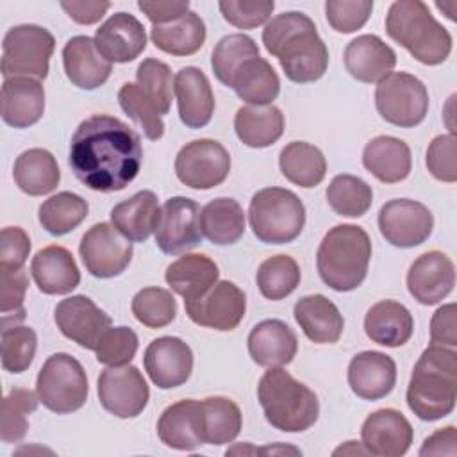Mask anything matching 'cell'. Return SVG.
<instances>
[{
    "label": "cell",
    "mask_w": 457,
    "mask_h": 457,
    "mask_svg": "<svg viewBox=\"0 0 457 457\" xmlns=\"http://www.w3.org/2000/svg\"><path fill=\"white\" fill-rule=\"evenodd\" d=\"M387 36L427 66L441 64L452 52L450 32L421 0L393 2L386 14Z\"/></svg>",
    "instance_id": "obj_5"
},
{
    "label": "cell",
    "mask_w": 457,
    "mask_h": 457,
    "mask_svg": "<svg viewBox=\"0 0 457 457\" xmlns=\"http://www.w3.org/2000/svg\"><path fill=\"white\" fill-rule=\"evenodd\" d=\"M30 273L45 295H68L80 284V271L71 252L59 245L41 248L32 257Z\"/></svg>",
    "instance_id": "obj_27"
},
{
    "label": "cell",
    "mask_w": 457,
    "mask_h": 457,
    "mask_svg": "<svg viewBox=\"0 0 457 457\" xmlns=\"http://www.w3.org/2000/svg\"><path fill=\"white\" fill-rule=\"evenodd\" d=\"M282 175L300 187L318 186L327 173V161L323 152L305 141L287 143L278 155Z\"/></svg>",
    "instance_id": "obj_41"
},
{
    "label": "cell",
    "mask_w": 457,
    "mask_h": 457,
    "mask_svg": "<svg viewBox=\"0 0 457 457\" xmlns=\"http://www.w3.org/2000/svg\"><path fill=\"white\" fill-rule=\"evenodd\" d=\"M361 437L368 453L377 457H400L411 448L414 430L400 411L378 409L364 420Z\"/></svg>",
    "instance_id": "obj_20"
},
{
    "label": "cell",
    "mask_w": 457,
    "mask_h": 457,
    "mask_svg": "<svg viewBox=\"0 0 457 457\" xmlns=\"http://www.w3.org/2000/svg\"><path fill=\"white\" fill-rule=\"evenodd\" d=\"M145 370L159 389H173L186 384L193 371V352L175 336L154 339L143 355Z\"/></svg>",
    "instance_id": "obj_18"
},
{
    "label": "cell",
    "mask_w": 457,
    "mask_h": 457,
    "mask_svg": "<svg viewBox=\"0 0 457 457\" xmlns=\"http://www.w3.org/2000/svg\"><path fill=\"white\" fill-rule=\"evenodd\" d=\"M96 50L112 62H132L146 48V32L143 23L129 14L116 12L95 32Z\"/></svg>",
    "instance_id": "obj_21"
},
{
    "label": "cell",
    "mask_w": 457,
    "mask_h": 457,
    "mask_svg": "<svg viewBox=\"0 0 457 457\" xmlns=\"http://www.w3.org/2000/svg\"><path fill=\"white\" fill-rule=\"evenodd\" d=\"M118 102L125 114H129L143 129V134L148 139L157 141L162 137L164 123L161 120V114L155 105L145 96L137 84L125 82L118 91Z\"/></svg>",
    "instance_id": "obj_48"
},
{
    "label": "cell",
    "mask_w": 457,
    "mask_h": 457,
    "mask_svg": "<svg viewBox=\"0 0 457 457\" xmlns=\"http://www.w3.org/2000/svg\"><path fill=\"white\" fill-rule=\"evenodd\" d=\"M161 207L154 191L143 189L111 209L112 225L134 243L146 241L157 228Z\"/></svg>",
    "instance_id": "obj_33"
},
{
    "label": "cell",
    "mask_w": 457,
    "mask_h": 457,
    "mask_svg": "<svg viewBox=\"0 0 457 457\" xmlns=\"http://www.w3.org/2000/svg\"><path fill=\"white\" fill-rule=\"evenodd\" d=\"M382 237L396 248H414L428 239L434 216L427 205L411 198H395L378 211Z\"/></svg>",
    "instance_id": "obj_14"
},
{
    "label": "cell",
    "mask_w": 457,
    "mask_h": 457,
    "mask_svg": "<svg viewBox=\"0 0 457 457\" xmlns=\"http://www.w3.org/2000/svg\"><path fill=\"white\" fill-rule=\"evenodd\" d=\"M414 330L411 311L395 300H380L364 316L366 336L382 346L398 348L405 345Z\"/></svg>",
    "instance_id": "obj_32"
},
{
    "label": "cell",
    "mask_w": 457,
    "mask_h": 457,
    "mask_svg": "<svg viewBox=\"0 0 457 457\" xmlns=\"http://www.w3.org/2000/svg\"><path fill=\"white\" fill-rule=\"evenodd\" d=\"M87 202L71 191H61L39 205V223L52 236H64L77 228L87 216Z\"/></svg>",
    "instance_id": "obj_42"
},
{
    "label": "cell",
    "mask_w": 457,
    "mask_h": 457,
    "mask_svg": "<svg viewBox=\"0 0 457 457\" xmlns=\"http://www.w3.org/2000/svg\"><path fill=\"white\" fill-rule=\"evenodd\" d=\"M457 398V353L430 343L420 355L407 387V405L423 421L448 416Z\"/></svg>",
    "instance_id": "obj_3"
},
{
    "label": "cell",
    "mask_w": 457,
    "mask_h": 457,
    "mask_svg": "<svg viewBox=\"0 0 457 457\" xmlns=\"http://www.w3.org/2000/svg\"><path fill=\"white\" fill-rule=\"evenodd\" d=\"M327 202L339 216L361 218L373 204V189L355 175H336L327 187Z\"/></svg>",
    "instance_id": "obj_43"
},
{
    "label": "cell",
    "mask_w": 457,
    "mask_h": 457,
    "mask_svg": "<svg viewBox=\"0 0 457 457\" xmlns=\"http://www.w3.org/2000/svg\"><path fill=\"white\" fill-rule=\"evenodd\" d=\"M248 220L255 237L268 245L295 241L305 225V205L289 189L264 187L257 191L248 207Z\"/></svg>",
    "instance_id": "obj_7"
},
{
    "label": "cell",
    "mask_w": 457,
    "mask_h": 457,
    "mask_svg": "<svg viewBox=\"0 0 457 457\" xmlns=\"http://www.w3.org/2000/svg\"><path fill=\"white\" fill-rule=\"evenodd\" d=\"M371 241L368 232L352 223L332 227L321 239L316 266L321 280L334 291L357 289L368 273Z\"/></svg>",
    "instance_id": "obj_4"
},
{
    "label": "cell",
    "mask_w": 457,
    "mask_h": 457,
    "mask_svg": "<svg viewBox=\"0 0 457 457\" xmlns=\"http://www.w3.org/2000/svg\"><path fill=\"white\" fill-rule=\"evenodd\" d=\"M54 48L55 39L45 27L23 23L9 29L2 41L0 70L4 79H46Z\"/></svg>",
    "instance_id": "obj_9"
},
{
    "label": "cell",
    "mask_w": 457,
    "mask_h": 457,
    "mask_svg": "<svg viewBox=\"0 0 457 457\" xmlns=\"http://www.w3.org/2000/svg\"><path fill=\"white\" fill-rule=\"evenodd\" d=\"M343 61L355 80L373 84L393 73L396 54L378 36L362 34L346 45Z\"/></svg>",
    "instance_id": "obj_24"
},
{
    "label": "cell",
    "mask_w": 457,
    "mask_h": 457,
    "mask_svg": "<svg viewBox=\"0 0 457 457\" xmlns=\"http://www.w3.org/2000/svg\"><path fill=\"white\" fill-rule=\"evenodd\" d=\"M12 177L23 193L30 196H41L57 187L61 171L55 157L48 150L29 148L16 157Z\"/></svg>",
    "instance_id": "obj_38"
},
{
    "label": "cell",
    "mask_w": 457,
    "mask_h": 457,
    "mask_svg": "<svg viewBox=\"0 0 457 457\" xmlns=\"http://www.w3.org/2000/svg\"><path fill=\"white\" fill-rule=\"evenodd\" d=\"M364 168L380 182L395 184L409 177L412 168L411 148L403 139L377 136L362 150Z\"/></svg>",
    "instance_id": "obj_29"
},
{
    "label": "cell",
    "mask_w": 457,
    "mask_h": 457,
    "mask_svg": "<svg viewBox=\"0 0 457 457\" xmlns=\"http://www.w3.org/2000/svg\"><path fill=\"white\" fill-rule=\"evenodd\" d=\"M196 412L198 400H179L168 405L157 421L159 439L173 450L189 452L202 446Z\"/></svg>",
    "instance_id": "obj_39"
},
{
    "label": "cell",
    "mask_w": 457,
    "mask_h": 457,
    "mask_svg": "<svg viewBox=\"0 0 457 457\" xmlns=\"http://www.w3.org/2000/svg\"><path fill=\"white\" fill-rule=\"evenodd\" d=\"M59 5L73 21H77L80 25H93V23L100 21L104 18V14L107 12V9L111 7L109 2H96V0H86V2L62 0Z\"/></svg>",
    "instance_id": "obj_59"
},
{
    "label": "cell",
    "mask_w": 457,
    "mask_h": 457,
    "mask_svg": "<svg viewBox=\"0 0 457 457\" xmlns=\"http://www.w3.org/2000/svg\"><path fill=\"white\" fill-rule=\"evenodd\" d=\"M259 55L257 43L245 34H228L221 37L211 55V68L216 79L228 87L236 70L250 57Z\"/></svg>",
    "instance_id": "obj_46"
},
{
    "label": "cell",
    "mask_w": 457,
    "mask_h": 457,
    "mask_svg": "<svg viewBox=\"0 0 457 457\" xmlns=\"http://www.w3.org/2000/svg\"><path fill=\"white\" fill-rule=\"evenodd\" d=\"M228 87L252 105H271L280 93V79L273 66L261 55L246 59L232 75Z\"/></svg>",
    "instance_id": "obj_36"
},
{
    "label": "cell",
    "mask_w": 457,
    "mask_h": 457,
    "mask_svg": "<svg viewBox=\"0 0 457 457\" xmlns=\"http://www.w3.org/2000/svg\"><path fill=\"white\" fill-rule=\"evenodd\" d=\"M373 11L371 0H327L325 16L336 32L350 34L364 27Z\"/></svg>",
    "instance_id": "obj_53"
},
{
    "label": "cell",
    "mask_w": 457,
    "mask_h": 457,
    "mask_svg": "<svg viewBox=\"0 0 457 457\" xmlns=\"http://www.w3.org/2000/svg\"><path fill=\"white\" fill-rule=\"evenodd\" d=\"M430 341L434 345L455 348L457 346V321L455 303L441 305L430 320Z\"/></svg>",
    "instance_id": "obj_57"
},
{
    "label": "cell",
    "mask_w": 457,
    "mask_h": 457,
    "mask_svg": "<svg viewBox=\"0 0 457 457\" xmlns=\"http://www.w3.org/2000/svg\"><path fill=\"white\" fill-rule=\"evenodd\" d=\"M79 252L86 270L96 278H112L121 275L132 261V241H129L114 225L96 223L82 236Z\"/></svg>",
    "instance_id": "obj_12"
},
{
    "label": "cell",
    "mask_w": 457,
    "mask_h": 457,
    "mask_svg": "<svg viewBox=\"0 0 457 457\" xmlns=\"http://www.w3.org/2000/svg\"><path fill=\"white\" fill-rule=\"evenodd\" d=\"M177 179L191 189H212L230 173V155L216 139H195L175 157Z\"/></svg>",
    "instance_id": "obj_11"
},
{
    "label": "cell",
    "mask_w": 457,
    "mask_h": 457,
    "mask_svg": "<svg viewBox=\"0 0 457 457\" xmlns=\"http://www.w3.org/2000/svg\"><path fill=\"white\" fill-rule=\"evenodd\" d=\"M453 261L439 250L420 255L407 271V289L411 296L421 305L439 303L453 291Z\"/></svg>",
    "instance_id": "obj_19"
},
{
    "label": "cell",
    "mask_w": 457,
    "mask_h": 457,
    "mask_svg": "<svg viewBox=\"0 0 457 457\" xmlns=\"http://www.w3.org/2000/svg\"><path fill=\"white\" fill-rule=\"evenodd\" d=\"M36 346L37 336L30 327L2 328V368L9 373H23L34 361Z\"/></svg>",
    "instance_id": "obj_50"
},
{
    "label": "cell",
    "mask_w": 457,
    "mask_h": 457,
    "mask_svg": "<svg viewBox=\"0 0 457 457\" xmlns=\"http://www.w3.org/2000/svg\"><path fill=\"white\" fill-rule=\"evenodd\" d=\"M223 18L243 30L255 29L270 20L275 2L273 0H257V2H246V0H221L218 4Z\"/></svg>",
    "instance_id": "obj_54"
},
{
    "label": "cell",
    "mask_w": 457,
    "mask_h": 457,
    "mask_svg": "<svg viewBox=\"0 0 457 457\" xmlns=\"http://www.w3.org/2000/svg\"><path fill=\"white\" fill-rule=\"evenodd\" d=\"M184 307L193 323L227 332L241 323L246 311V296L234 282L220 280L202 298L184 302Z\"/></svg>",
    "instance_id": "obj_16"
},
{
    "label": "cell",
    "mask_w": 457,
    "mask_h": 457,
    "mask_svg": "<svg viewBox=\"0 0 457 457\" xmlns=\"http://www.w3.org/2000/svg\"><path fill=\"white\" fill-rule=\"evenodd\" d=\"M29 277L25 270H0V312L2 327L18 325L25 320V293Z\"/></svg>",
    "instance_id": "obj_51"
},
{
    "label": "cell",
    "mask_w": 457,
    "mask_h": 457,
    "mask_svg": "<svg viewBox=\"0 0 457 457\" xmlns=\"http://www.w3.org/2000/svg\"><path fill=\"white\" fill-rule=\"evenodd\" d=\"M205 34L204 20L193 11L184 12L180 18L170 23L154 25L150 30L155 48L175 57L196 54L205 43Z\"/></svg>",
    "instance_id": "obj_37"
},
{
    "label": "cell",
    "mask_w": 457,
    "mask_h": 457,
    "mask_svg": "<svg viewBox=\"0 0 457 457\" xmlns=\"http://www.w3.org/2000/svg\"><path fill=\"white\" fill-rule=\"evenodd\" d=\"M268 54L278 59L286 77L296 84L321 79L328 66V50L314 21L298 11L273 16L262 29Z\"/></svg>",
    "instance_id": "obj_2"
},
{
    "label": "cell",
    "mask_w": 457,
    "mask_h": 457,
    "mask_svg": "<svg viewBox=\"0 0 457 457\" xmlns=\"http://www.w3.org/2000/svg\"><path fill=\"white\" fill-rule=\"evenodd\" d=\"M200 228L214 245H234L245 234V212L237 200L220 196L202 207Z\"/></svg>",
    "instance_id": "obj_40"
},
{
    "label": "cell",
    "mask_w": 457,
    "mask_h": 457,
    "mask_svg": "<svg viewBox=\"0 0 457 457\" xmlns=\"http://www.w3.org/2000/svg\"><path fill=\"white\" fill-rule=\"evenodd\" d=\"M248 353L262 368H282L289 364L298 350L296 334L280 320H264L248 334Z\"/></svg>",
    "instance_id": "obj_26"
},
{
    "label": "cell",
    "mask_w": 457,
    "mask_h": 457,
    "mask_svg": "<svg viewBox=\"0 0 457 457\" xmlns=\"http://www.w3.org/2000/svg\"><path fill=\"white\" fill-rule=\"evenodd\" d=\"M64 73L80 89H96L107 82L112 64L96 50L89 36H75L62 48Z\"/></svg>",
    "instance_id": "obj_28"
},
{
    "label": "cell",
    "mask_w": 457,
    "mask_h": 457,
    "mask_svg": "<svg viewBox=\"0 0 457 457\" xmlns=\"http://www.w3.org/2000/svg\"><path fill=\"white\" fill-rule=\"evenodd\" d=\"M68 162L86 187L100 193L121 191L141 170V139L125 121L93 114L75 129Z\"/></svg>",
    "instance_id": "obj_1"
},
{
    "label": "cell",
    "mask_w": 457,
    "mask_h": 457,
    "mask_svg": "<svg viewBox=\"0 0 457 457\" xmlns=\"http://www.w3.org/2000/svg\"><path fill=\"white\" fill-rule=\"evenodd\" d=\"M337 453H368L366 448L361 445H357V441H348L346 446H339L337 450H334V455Z\"/></svg>",
    "instance_id": "obj_61"
},
{
    "label": "cell",
    "mask_w": 457,
    "mask_h": 457,
    "mask_svg": "<svg viewBox=\"0 0 457 457\" xmlns=\"http://www.w3.org/2000/svg\"><path fill=\"white\" fill-rule=\"evenodd\" d=\"M375 105L387 123L412 129L427 116L428 91L418 77L405 71H393L377 82Z\"/></svg>",
    "instance_id": "obj_10"
},
{
    "label": "cell",
    "mask_w": 457,
    "mask_h": 457,
    "mask_svg": "<svg viewBox=\"0 0 457 457\" xmlns=\"http://www.w3.org/2000/svg\"><path fill=\"white\" fill-rule=\"evenodd\" d=\"M257 400L266 421L282 432H305L320 416L316 393L284 368H270L261 377Z\"/></svg>",
    "instance_id": "obj_6"
},
{
    "label": "cell",
    "mask_w": 457,
    "mask_h": 457,
    "mask_svg": "<svg viewBox=\"0 0 457 457\" xmlns=\"http://www.w3.org/2000/svg\"><path fill=\"white\" fill-rule=\"evenodd\" d=\"M39 402L52 412L70 414L79 411L89 393L82 364L70 353H54L41 366L36 380Z\"/></svg>",
    "instance_id": "obj_8"
},
{
    "label": "cell",
    "mask_w": 457,
    "mask_h": 457,
    "mask_svg": "<svg viewBox=\"0 0 457 457\" xmlns=\"http://www.w3.org/2000/svg\"><path fill=\"white\" fill-rule=\"evenodd\" d=\"M136 80L145 96L155 105L159 114H168L173 95L170 66L162 61L148 57L137 66Z\"/></svg>",
    "instance_id": "obj_49"
},
{
    "label": "cell",
    "mask_w": 457,
    "mask_h": 457,
    "mask_svg": "<svg viewBox=\"0 0 457 457\" xmlns=\"http://www.w3.org/2000/svg\"><path fill=\"white\" fill-rule=\"evenodd\" d=\"M96 391L102 407L123 420L139 416L150 398L143 373L130 364L105 368L98 377Z\"/></svg>",
    "instance_id": "obj_13"
},
{
    "label": "cell",
    "mask_w": 457,
    "mask_h": 457,
    "mask_svg": "<svg viewBox=\"0 0 457 457\" xmlns=\"http://www.w3.org/2000/svg\"><path fill=\"white\" fill-rule=\"evenodd\" d=\"M0 241V270H21L30 252L27 232L21 227H4Z\"/></svg>",
    "instance_id": "obj_56"
},
{
    "label": "cell",
    "mask_w": 457,
    "mask_h": 457,
    "mask_svg": "<svg viewBox=\"0 0 457 457\" xmlns=\"http://www.w3.org/2000/svg\"><path fill=\"white\" fill-rule=\"evenodd\" d=\"M132 314L148 328L170 325L177 316V300L168 289L143 287L132 298Z\"/></svg>",
    "instance_id": "obj_47"
},
{
    "label": "cell",
    "mask_w": 457,
    "mask_h": 457,
    "mask_svg": "<svg viewBox=\"0 0 457 457\" xmlns=\"http://www.w3.org/2000/svg\"><path fill=\"white\" fill-rule=\"evenodd\" d=\"M295 320L303 334L318 345H332L339 341L345 320L334 302L323 295H307L295 303Z\"/></svg>",
    "instance_id": "obj_31"
},
{
    "label": "cell",
    "mask_w": 457,
    "mask_h": 457,
    "mask_svg": "<svg viewBox=\"0 0 457 457\" xmlns=\"http://www.w3.org/2000/svg\"><path fill=\"white\" fill-rule=\"evenodd\" d=\"M137 334L129 327H109L102 336L95 353L96 361L105 366L130 364L137 352Z\"/></svg>",
    "instance_id": "obj_52"
},
{
    "label": "cell",
    "mask_w": 457,
    "mask_h": 457,
    "mask_svg": "<svg viewBox=\"0 0 457 457\" xmlns=\"http://www.w3.org/2000/svg\"><path fill=\"white\" fill-rule=\"evenodd\" d=\"M2 120L14 129H27L37 123L45 112V89L37 79H5L0 91Z\"/></svg>",
    "instance_id": "obj_25"
},
{
    "label": "cell",
    "mask_w": 457,
    "mask_h": 457,
    "mask_svg": "<svg viewBox=\"0 0 457 457\" xmlns=\"http://www.w3.org/2000/svg\"><path fill=\"white\" fill-rule=\"evenodd\" d=\"M302 273L298 262L286 253L268 257L255 273L261 295L268 300H282L289 296L300 284Z\"/></svg>",
    "instance_id": "obj_44"
},
{
    "label": "cell",
    "mask_w": 457,
    "mask_h": 457,
    "mask_svg": "<svg viewBox=\"0 0 457 457\" xmlns=\"http://www.w3.org/2000/svg\"><path fill=\"white\" fill-rule=\"evenodd\" d=\"M420 455H457V432L453 425H448L445 428L436 430L432 436H428L421 448Z\"/></svg>",
    "instance_id": "obj_60"
},
{
    "label": "cell",
    "mask_w": 457,
    "mask_h": 457,
    "mask_svg": "<svg viewBox=\"0 0 457 457\" xmlns=\"http://www.w3.org/2000/svg\"><path fill=\"white\" fill-rule=\"evenodd\" d=\"M220 271L216 262L205 253H184L166 268V284L173 293L193 302L202 298L218 282Z\"/></svg>",
    "instance_id": "obj_30"
},
{
    "label": "cell",
    "mask_w": 457,
    "mask_h": 457,
    "mask_svg": "<svg viewBox=\"0 0 457 457\" xmlns=\"http://www.w3.org/2000/svg\"><path fill=\"white\" fill-rule=\"evenodd\" d=\"M139 11L146 14V18L154 25H164L170 23L177 18H180L184 12L189 11V2H171V0H157V2H148V0H139L137 2Z\"/></svg>",
    "instance_id": "obj_58"
},
{
    "label": "cell",
    "mask_w": 457,
    "mask_h": 457,
    "mask_svg": "<svg viewBox=\"0 0 457 457\" xmlns=\"http://www.w3.org/2000/svg\"><path fill=\"white\" fill-rule=\"evenodd\" d=\"M200 205L187 196H173L161 207L155 245L168 255L186 253L202 241Z\"/></svg>",
    "instance_id": "obj_15"
},
{
    "label": "cell",
    "mask_w": 457,
    "mask_h": 457,
    "mask_svg": "<svg viewBox=\"0 0 457 457\" xmlns=\"http://www.w3.org/2000/svg\"><path fill=\"white\" fill-rule=\"evenodd\" d=\"M427 168L441 182L452 184L457 180L455 134H441L430 141L427 148Z\"/></svg>",
    "instance_id": "obj_55"
},
{
    "label": "cell",
    "mask_w": 457,
    "mask_h": 457,
    "mask_svg": "<svg viewBox=\"0 0 457 457\" xmlns=\"http://www.w3.org/2000/svg\"><path fill=\"white\" fill-rule=\"evenodd\" d=\"M173 91L177 96L179 118L189 129L205 127L214 112V93L209 79L196 66H186L177 71Z\"/></svg>",
    "instance_id": "obj_22"
},
{
    "label": "cell",
    "mask_w": 457,
    "mask_h": 457,
    "mask_svg": "<svg viewBox=\"0 0 457 457\" xmlns=\"http://www.w3.org/2000/svg\"><path fill=\"white\" fill-rule=\"evenodd\" d=\"M234 130L243 145L266 148L280 139L284 114L275 105H245L234 116Z\"/></svg>",
    "instance_id": "obj_35"
},
{
    "label": "cell",
    "mask_w": 457,
    "mask_h": 457,
    "mask_svg": "<svg viewBox=\"0 0 457 457\" xmlns=\"http://www.w3.org/2000/svg\"><path fill=\"white\" fill-rule=\"evenodd\" d=\"M436 5H437V9H441V11H445V9H446V5H445V2H443V4H441V2H437V4H436ZM448 5H450V7H452V11H448V14H446V16H448V18H450V20H452V21H453V20H455V12H453V7H455V2H448Z\"/></svg>",
    "instance_id": "obj_62"
},
{
    "label": "cell",
    "mask_w": 457,
    "mask_h": 457,
    "mask_svg": "<svg viewBox=\"0 0 457 457\" xmlns=\"http://www.w3.org/2000/svg\"><path fill=\"white\" fill-rule=\"evenodd\" d=\"M39 396L27 387L11 389L2 400L0 437L4 443H18L29 428V414L37 409Z\"/></svg>",
    "instance_id": "obj_45"
},
{
    "label": "cell",
    "mask_w": 457,
    "mask_h": 457,
    "mask_svg": "<svg viewBox=\"0 0 457 457\" xmlns=\"http://www.w3.org/2000/svg\"><path fill=\"white\" fill-rule=\"evenodd\" d=\"M54 320L61 334L86 350H96L102 336L111 327V316L89 296L75 295L55 305Z\"/></svg>",
    "instance_id": "obj_17"
},
{
    "label": "cell",
    "mask_w": 457,
    "mask_h": 457,
    "mask_svg": "<svg viewBox=\"0 0 457 457\" xmlns=\"http://www.w3.org/2000/svg\"><path fill=\"white\" fill-rule=\"evenodd\" d=\"M198 434L204 445L232 443L241 432L243 418L237 403L227 396H209L198 400Z\"/></svg>",
    "instance_id": "obj_34"
},
{
    "label": "cell",
    "mask_w": 457,
    "mask_h": 457,
    "mask_svg": "<svg viewBox=\"0 0 457 457\" xmlns=\"http://www.w3.org/2000/svg\"><path fill=\"white\" fill-rule=\"evenodd\" d=\"M396 384L395 361L375 350H364L352 357L348 364V386L362 400H380Z\"/></svg>",
    "instance_id": "obj_23"
}]
</instances>
